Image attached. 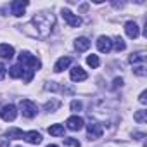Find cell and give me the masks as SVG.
<instances>
[{"label":"cell","instance_id":"6da1fadb","mask_svg":"<svg viewBox=\"0 0 147 147\" xmlns=\"http://www.w3.org/2000/svg\"><path fill=\"white\" fill-rule=\"evenodd\" d=\"M54 26H55V18H54V14L43 11V12L35 14V18H33L30 23H26L24 26H19V28L23 30L24 35L31 36V38H47V36L52 33Z\"/></svg>","mask_w":147,"mask_h":147},{"label":"cell","instance_id":"7a4b0ae2","mask_svg":"<svg viewBox=\"0 0 147 147\" xmlns=\"http://www.w3.org/2000/svg\"><path fill=\"white\" fill-rule=\"evenodd\" d=\"M19 64H21V67H23V78H24L26 83H30V82L33 80L35 71H38L40 66H42L40 61H38L35 55H31L30 52H21V54H19Z\"/></svg>","mask_w":147,"mask_h":147},{"label":"cell","instance_id":"3957f363","mask_svg":"<svg viewBox=\"0 0 147 147\" xmlns=\"http://www.w3.org/2000/svg\"><path fill=\"white\" fill-rule=\"evenodd\" d=\"M19 109H21V113H23V116H24V118H35V116H36V113H38L36 104H35V102H31V100H28V99L21 100Z\"/></svg>","mask_w":147,"mask_h":147},{"label":"cell","instance_id":"277c9868","mask_svg":"<svg viewBox=\"0 0 147 147\" xmlns=\"http://www.w3.org/2000/svg\"><path fill=\"white\" fill-rule=\"evenodd\" d=\"M61 14H62V19H64L71 28H80V26H82V19H80L76 14H73L69 9H62Z\"/></svg>","mask_w":147,"mask_h":147},{"label":"cell","instance_id":"5b68a950","mask_svg":"<svg viewBox=\"0 0 147 147\" xmlns=\"http://www.w3.org/2000/svg\"><path fill=\"white\" fill-rule=\"evenodd\" d=\"M104 133V128L100 123H90L87 125V135H88V140H97L100 138Z\"/></svg>","mask_w":147,"mask_h":147},{"label":"cell","instance_id":"8992f818","mask_svg":"<svg viewBox=\"0 0 147 147\" xmlns=\"http://www.w3.org/2000/svg\"><path fill=\"white\" fill-rule=\"evenodd\" d=\"M16 116H18V109H16L14 104H7V106H4L0 109V118L4 121H14Z\"/></svg>","mask_w":147,"mask_h":147},{"label":"cell","instance_id":"52a82bcc","mask_svg":"<svg viewBox=\"0 0 147 147\" xmlns=\"http://www.w3.org/2000/svg\"><path fill=\"white\" fill-rule=\"evenodd\" d=\"M83 125H85V121H83V118H82V116H78V114L67 118V121H66V126H67L71 131H78V130H82V128H83Z\"/></svg>","mask_w":147,"mask_h":147},{"label":"cell","instance_id":"ba28073f","mask_svg":"<svg viewBox=\"0 0 147 147\" xmlns=\"http://www.w3.org/2000/svg\"><path fill=\"white\" fill-rule=\"evenodd\" d=\"M97 49H99V52H102V54H107V52H111L113 50V40L109 38V36H99L97 38Z\"/></svg>","mask_w":147,"mask_h":147},{"label":"cell","instance_id":"9c48e42d","mask_svg":"<svg viewBox=\"0 0 147 147\" xmlns=\"http://www.w3.org/2000/svg\"><path fill=\"white\" fill-rule=\"evenodd\" d=\"M69 76H71V80L73 82H85L87 78H88V75H87V71L82 67V66H75L71 69V73H69Z\"/></svg>","mask_w":147,"mask_h":147},{"label":"cell","instance_id":"30bf717a","mask_svg":"<svg viewBox=\"0 0 147 147\" xmlns=\"http://www.w3.org/2000/svg\"><path fill=\"white\" fill-rule=\"evenodd\" d=\"M26 7H28V2H26V0H16V2L11 4V11H12V14H14L16 18H21V16L24 14Z\"/></svg>","mask_w":147,"mask_h":147},{"label":"cell","instance_id":"8fae6325","mask_svg":"<svg viewBox=\"0 0 147 147\" xmlns=\"http://www.w3.org/2000/svg\"><path fill=\"white\" fill-rule=\"evenodd\" d=\"M23 140H26L28 144L38 145V144L42 142V135H40L36 130H31V131H24V133H23Z\"/></svg>","mask_w":147,"mask_h":147},{"label":"cell","instance_id":"7c38bea8","mask_svg":"<svg viewBox=\"0 0 147 147\" xmlns=\"http://www.w3.org/2000/svg\"><path fill=\"white\" fill-rule=\"evenodd\" d=\"M125 31H126V35H128V38H137V36L140 35V30H138V24H137L135 21H128V23L125 24Z\"/></svg>","mask_w":147,"mask_h":147},{"label":"cell","instance_id":"4fadbf2b","mask_svg":"<svg viewBox=\"0 0 147 147\" xmlns=\"http://www.w3.org/2000/svg\"><path fill=\"white\" fill-rule=\"evenodd\" d=\"M75 49H76L78 52L88 50V49H90V40H88L87 36H78V38L75 40Z\"/></svg>","mask_w":147,"mask_h":147},{"label":"cell","instance_id":"5bb4252c","mask_svg":"<svg viewBox=\"0 0 147 147\" xmlns=\"http://www.w3.org/2000/svg\"><path fill=\"white\" fill-rule=\"evenodd\" d=\"M0 57L2 59H12L14 57V47L9 43H0Z\"/></svg>","mask_w":147,"mask_h":147},{"label":"cell","instance_id":"9a60e30c","mask_svg":"<svg viewBox=\"0 0 147 147\" xmlns=\"http://www.w3.org/2000/svg\"><path fill=\"white\" fill-rule=\"evenodd\" d=\"M69 64H71V57H61L57 62H55V66H54V71L55 73H61V71H64V69H67L69 67Z\"/></svg>","mask_w":147,"mask_h":147},{"label":"cell","instance_id":"2e32d148","mask_svg":"<svg viewBox=\"0 0 147 147\" xmlns=\"http://www.w3.org/2000/svg\"><path fill=\"white\" fill-rule=\"evenodd\" d=\"M130 64H144L145 62V52H135L128 57Z\"/></svg>","mask_w":147,"mask_h":147},{"label":"cell","instance_id":"e0dca14e","mask_svg":"<svg viewBox=\"0 0 147 147\" xmlns=\"http://www.w3.org/2000/svg\"><path fill=\"white\" fill-rule=\"evenodd\" d=\"M49 133L54 135V137H61V135H64V126L62 125H50L49 126Z\"/></svg>","mask_w":147,"mask_h":147},{"label":"cell","instance_id":"ac0fdd59","mask_svg":"<svg viewBox=\"0 0 147 147\" xmlns=\"http://www.w3.org/2000/svg\"><path fill=\"white\" fill-rule=\"evenodd\" d=\"M9 75H11V78H21V76H23V67H21V64L12 66V67L9 69Z\"/></svg>","mask_w":147,"mask_h":147},{"label":"cell","instance_id":"d6986e66","mask_svg":"<svg viewBox=\"0 0 147 147\" xmlns=\"http://www.w3.org/2000/svg\"><path fill=\"white\" fill-rule=\"evenodd\" d=\"M23 130H19V128H9L7 130V138H23Z\"/></svg>","mask_w":147,"mask_h":147},{"label":"cell","instance_id":"ffe728a7","mask_svg":"<svg viewBox=\"0 0 147 147\" xmlns=\"http://www.w3.org/2000/svg\"><path fill=\"white\" fill-rule=\"evenodd\" d=\"M113 47L119 52V50H125V49H126V43H125V40H123L121 36H116L114 42H113Z\"/></svg>","mask_w":147,"mask_h":147},{"label":"cell","instance_id":"44dd1931","mask_svg":"<svg viewBox=\"0 0 147 147\" xmlns=\"http://www.w3.org/2000/svg\"><path fill=\"white\" fill-rule=\"evenodd\" d=\"M133 119L137 121V123H145L147 121V111H137L135 114H133Z\"/></svg>","mask_w":147,"mask_h":147},{"label":"cell","instance_id":"7402d4cb","mask_svg":"<svg viewBox=\"0 0 147 147\" xmlns=\"http://www.w3.org/2000/svg\"><path fill=\"white\" fill-rule=\"evenodd\" d=\"M87 64H88L90 67H99V64H100V61H99V55H95V54L88 55V57H87Z\"/></svg>","mask_w":147,"mask_h":147},{"label":"cell","instance_id":"603a6c76","mask_svg":"<svg viewBox=\"0 0 147 147\" xmlns=\"http://www.w3.org/2000/svg\"><path fill=\"white\" fill-rule=\"evenodd\" d=\"M64 147H82V144L73 137H66L64 138Z\"/></svg>","mask_w":147,"mask_h":147},{"label":"cell","instance_id":"cb8c5ba5","mask_svg":"<svg viewBox=\"0 0 147 147\" xmlns=\"http://www.w3.org/2000/svg\"><path fill=\"white\" fill-rule=\"evenodd\" d=\"M61 106V102L57 100V99H54V100H50V102H47L45 104V111H49V113H54L57 107Z\"/></svg>","mask_w":147,"mask_h":147},{"label":"cell","instance_id":"d4e9b609","mask_svg":"<svg viewBox=\"0 0 147 147\" xmlns=\"http://www.w3.org/2000/svg\"><path fill=\"white\" fill-rule=\"evenodd\" d=\"M133 73H135L137 76H145V75H147V71H145V66H144V64L137 66V67L133 69Z\"/></svg>","mask_w":147,"mask_h":147},{"label":"cell","instance_id":"484cf974","mask_svg":"<svg viewBox=\"0 0 147 147\" xmlns=\"http://www.w3.org/2000/svg\"><path fill=\"white\" fill-rule=\"evenodd\" d=\"M82 107H83V104H82L80 100H73V102H71V111H73V113H80Z\"/></svg>","mask_w":147,"mask_h":147},{"label":"cell","instance_id":"4316f807","mask_svg":"<svg viewBox=\"0 0 147 147\" xmlns=\"http://www.w3.org/2000/svg\"><path fill=\"white\" fill-rule=\"evenodd\" d=\"M5 73H7V67H5L4 64H0V82L5 78Z\"/></svg>","mask_w":147,"mask_h":147},{"label":"cell","instance_id":"83f0119b","mask_svg":"<svg viewBox=\"0 0 147 147\" xmlns=\"http://www.w3.org/2000/svg\"><path fill=\"white\" fill-rule=\"evenodd\" d=\"M118 87H123V78H114V82H113V88H118Z\"/></svg>","mask_w":147,"mask_h":147},{"label":"cell","instance_id":"f1b7e54d","mask_svg":"<svg viewBox=\"0 0 147 147\" xmlns=\"http://www.w3.org/2000/svg\"><path fill=\"white\" fill-rule=\"evenodd\" d=\"M138 102H140V104H145V102H147V92H145V90L140 94V97H138Z\"/></svg>","mask_w":147,"mask_h":147},{"label":"cell","instance_id":"f546056e","mask_svg":"<svg viewBox=\"0 0 147 147\" xmlns=\"http://www.w3.org/2000/svg\"><path fill=\"white\" fill-rule=\"evenodd\" d=\"M0 147H9V138H0Z\"/></svg>","mask_w":147,"mask_h":147},{"label":"cell","instance_id":"4dcf8cb0","mask_svg":"<svg viewBox=\"0 0 147 147\" xmlns=\"http://www.w3.org/2000/svg\"><path fill=\"white\" fill-rule=\"evenodd\" d=\"M49 147H59V145H54V144H52V145H49Z\"/></svg>","mask_w":147,"mask_h":147}]
</instances>
